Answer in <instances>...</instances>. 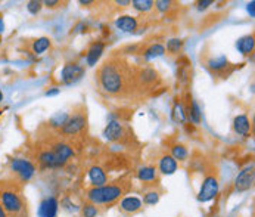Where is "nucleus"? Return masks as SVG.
<instances>
[{"label":"nucleus","instance_id":"24","mask_svg":"<svg viewBox=\"0 0 255 217\" xmlns=\"http://www.w3.org/2000/svg\"><path fill=\"white\" fill-rule=\"evenodd\" d=\"M164 53H165V47H164L162 44H159V43H155V44H150V46L145 50L143 56H145L146 59H153V58L162 56Z\"/></svg>","mask_w":255,"mask_h":217},{"label":"nucleus","instance_id":"9","mask_svg":"<svg viewBox=\"0 0 255 217\" xmlns=\"http://www.w3.org/2000/svg\"><path fill=\"white\" fill-rule=\"evenodd\" d=\"M38 164L41 169H59L65 166L52 149H44L38 154Z\"/></svg>","mask_w":255,"mask_h":217},{"label":"nucleus","instance_id":"37","mask_svg":"<svg viewBox=\"0 0 255 217\" xmlns=\"http://www.w3.org/2000/svg\"><path fill=\"white\" fill-rule=\"evenodd\" d=\"M248 12H250V15L251 16H255V1H251V3H248Z\"/></svg>","mask_w":255,"mask_h":217},{"label":"nucleus","instance_id":"4","mask_svg":"<svg viewBox=\"0 0 255 217\" xmlns=\"http://www.w3.org/2000/svg\"><path fill=\"white\" fill-rule=\"evenodd\" d=\"M9 169L22 182H28L36 175V166L30 160H27V158H19V157L18 158H12L9 161Z\"/></svg>","mask_w":255,"mask_h":217},{"label":"nucleus","instance_id":"12","mask_svg":"<svg viewBox=\"0 0 255 217\" xmlns=\"http://www.w3.org/2000/svg\"><path fill=\"white\" fill-rule=\"evenodd\" d=\"M87 176H89V181L93 186L99 188V186H104L108 183V176H107V172L101 167V166H93L89 169L87 172Z\"/></svg>","mask_w":255,"mask_h":217},{"label":"nucleus","instance_id":"30","mask_svg":"<svg viewBox=\"0 0 255 217\" xmlns=\"http://www.w3.org/2000/svg\"><path fill=\"white\" fill-rule=\"evenodd\" d=\"M81 215H83V217H98V215H99V209H98L95 204L87 203V204H84V206L81 207Z\"/></svg>","mask_w":255,"mask_h":217},{"label":"nucleus","instance_id":"17","mask_svg":"<svg viewBox=\"0 0 255 217\" xmlns=\"http://www.w3.org/2000/svg\"><path fill=\"white\" fill-rule=\"evenodd\" d=\"M52 151L58 155V158H59L64 164H67V161L74 155V149L71 148V145L64 144V142H58L56 145H53Z\"/></svg>","mask_w":255,"mask_h":217},{"label":"nucleus","instance_id":"38","mask_svg":"<svg viewBox=\"0 0 255 217\" xmlns=\"http://www.w3.org/2000/svg\"><path fill=\"white\" fill-rule=\"evenodd\" d=\"M43 4H46V6H50V7H53V6H56V4H59V1H56V0H46Z\"/></svg>","mask_w":255,"mask_h":217},{"label":"nucleus","instance_id":"33","mask_svg":"<svg viewBox=\"0 0 255 217\" xmlns=\"http://www.w3.org/2000/svg\"><path fill=\"white\" fill-rule=\"evenodd\" d=\"M68 114H58V115H55L52 120H50V124L53 126V127H62L65 123H67V120H68Z\"/></svg>","mask_w":255,"mask_h":217},{"label":"nucleus","instance_id":"43","mask_svg":"<svg viewBox=\"0 0 255 217\" xmlns=\"http://www.w3.org/2000/svg\"><path fill=\"white\" fill-rule=\"evenodd\" d=\"M0 33H3V21L0 19Z\"/></svg>","mask_w":255,"mask_h":217},{"label":"nucleus","instance_id":"42","mask_svg":"<svg viewBox=\"0 0 255 217\" xmlns=\"http://www.w3.org/2000/svg\"><path fill=\"white\" fill-rule=\"evenodd\" d=\"M93 1H90V0H80V4H92Z\"/></svg>","mask_w":255,"mask_h":217},{"label":"nucleus","instance_id":"36","mask_svg":"<svg viewBox=\"0 0 255 217\" xmlns=\"http://www.w3.org/2000/svg\"><path fill=\"white\" fill-rule=\"evenodd\" d=\"M214 1L213 0H201V1H198V9L199 10H205L208 6H211Z\"/></svg>","mask_w":255,"mask_h":217},{"label":"nucleus","instance_id":"10","mask_svg":"<svg viewBox=\"0 0 255 217\" xmlns=\"http://www.w3.org/2000/svg\"><path fill=\"white\" fill-rule=\"evenodd\" d=\"M58 210H59V201L55 197H47L38 206V217H56Z\"/></svg>","mask_w":255,"mask_h":217},{"label":"nucleus","instance_id":"27","mask_svg":"<svg viewBox=\"0 0 255 217\" xmlns=\"http://www.w3.org/2000/svg\"><path fill=\"white\" fill-rule=\"evenodd\" d=\"M159 198H161V194L158 192V191H155V189H152V191H147L145 195H143V204H146V206H155V204H158L159 203Z\"/></svg>","mask_w":255,"mask_h":217},{"label":"nucleus","instance_id":"5","mask_svg":"<svg viewBox=\"0 0 255 217\" xmlns=\"http://www.w3.org/2000/svg\"><path fill=\"white\" fill-rule=\"evenodd\" d=\"M219 192H220L219 178L214 175H210L202 181V185H201L199 192H198V201L199 203H210L219 195Z\"/></svg>","mask_w":255,"mask_h":217},{"label":"nucleus","instance_id":"13","mask_svg":"<svg viewBox=\"0 0 255 217\" xmlns=\"http://www.w3.org/2000/svg\"><path fill=\"white\" fill-rule=\"evenodd\" d=\"M123 133H124V129L120 121H109L104 130V138L109 142H115L123 138Z\"/></svg>","mask_w":255,"mask_h":217},{"label":"nucleus","instance_id":"39","mask_svg":"<svg viewBox=\"0 0 255 217\" xmlns=\"http://www.w3.org/2000/svg\"><path fill=\"white\" fill-rule=\"evenodd\" d=\"M58 93H59V89H55V87H53L52 90H47V92H46V96H55V95H58Z\"/></svg>","mask_w":255,"mask_h":217},{"label":"nucleus","instance_id":"40","mask_svg":"<svg viewBox=\"0 0 255 217\" xmlns=\"http://www.w3.org/2000/svg\"><path fill=\"white\" fill-rule=\"evenodd\" d=\"M117 4L126 6V4H130V1H128V0H118V1H117Z\"/></svg>","mask_w":255,"mask_h":217},{"label":"nucleus","instance_id":"1","mask_svg":"<svg viewBox=\"0 0 255 217\" xmlns=\"http://www.w3.org/2000/svg\"><path fill=\"white\" fill-rule=\"evenodd\" d=\"M127 72L120 62H107L99 71V81L102 89L109 95H118L126 89Z\"/></svg>","mask_w":255,"mask_h":217},{"label":"nucleus","instance_id":"8","mask_svg":"<svg viewBox=\"0 0 255 217\" xmlns=\"http://www.w3.org/2000/svg\"><path fill=\"white\" fill-rule=\"evenodd\" d=\"M84 127H86V117L83 114H74V115L68 117L67 123L61 127V130L64 135L73 136V135L80 133Z\"/></svg>","mask_w":255,"mask_h":217},{"label":"nucleus","instance_id":"35","mask_svg":"<svg viewBox=\"0 0 255 217\" xmlns=\"http://www.w3.org/2000/svg\"><path fill=\"white\" fill-rule=\"evenodd\" d=\"M62 207H64L65 210H68V212H78V206H75L74 203H71L70 198H65V200L62 201Z\"/></svg>","mask_w":255,"mask_h":217},{"label":"nucleus","instance_id":"28","mask_svg":"<svg viewBox=\"0 0 255 217\" xmlns=\"http://www.w3.org/2000/svg\"><path fill=\"white\" fill-rule=\"evenodd\" d=\"M130 3L139 12H147V10H150L153 7V1L152 0H133Z\"/></svg>","mask_w":255,"mask_h":217},{"label":"nucleus","instance_id":"15","mask_svg":"<svg viewBox=\"0 0 255 217\" xmlns=\"http://www.w3.org/2000/svg\"><path fill=\"white\" fill-rule=\"evenodd\" d=\"M104 49H105V44L102 41H95L90 49L87 50V55H86V61H87V65L93 67L96 65V62L101 59L102 53H104Z\"/></svg>","mask_w":255,"mask_h":217},{"label":"nucleus","instance_id":"6","mask_svg":"<svg viewBox=\"0 0 255 217\" xmlns=\"http://www.w3.org/2000/svg\"><path fill=\"white\" fill-rule=\"evenodd\" d=\"M254 181H255V169L254 164L251 166H247L245 169H242L236 179H235V189L238 192H247L250 191L253 186H254Z\"/></svg>","mask_w":255,"mask_h":217},{"label":"nucleus","instance_id":"44","mask_svg":"<svg viewBox=\"0 0 255 217\" xmlns=\"http://www.w3.org/2000/svg\"><path fill=\"white\" fill-rule=\"evenodd\" d=\"M3 101V93H1V90H0V102Z\"/></svg>","mask_w":255,"mask_h":217},{"label":"nucleus","instance_id":"45","mask_svg":"<svg viewBox=\"0 0 255 217\" xmlns=\"http://www.w3.org/2000/svg\"><path fill=\"white\" fill-rule=\"evenodd\" d=\"M0 44H1V34H0Z\"/></svg>","mask_w":255,"mask_h":217},{"label":"nucleus","instance_id":"11","mask_svg":"<svg viewBox=\"0 0 255 217\" xmlns=\"http://www.w3.org/2000/svg\"><path fill=\"white\" fill-rule=\"evenodd\" d=\"M142 207H143L142 200L139 197H134V195L123 197V200L120 201V210L124 215H134V213L140 212Z\"/></svg>","mask_w":255,"mask_h":217},{"label":"nucleus","instance_id":"23","mask_svg":"<svg viewBox=\"0 0 255 217\" xmlns=\"http://www.w3.org/2000/svg\"><path fill=\"white\" fill-rule=\"evenodd\" d=\"M31 47H33V52L36 55H41V53H44L50 47V38L49 37H40V38L33 41Z\"/></svg>","mask_w":255,"mask_h":217},{"label":"nucleus","instance_id":"22","mask_svg":"<svg viewBox=\"0 0 255 217\" xmlns=\"http://www.w3.org/2000/svg\"><path fill=\"white\" fill-rule=\"evenodd\" d=\"M229 59L226 56H217V58H211L208 61V67L216 71V72H220V71H224L226 68H229Z\"/></svg>","mask_w":255,"mask_h":217},{"label":"nucleus","instance_id":"2","mask_svg":"<svg viewBox=\"0 0 255 217\" xmlns=\"http://www.w3.org/2000/svg\"><path fill=\"white\" fill-rule=\"evenodd\" d=\"M0 204L9 217H28L27 203L15 186L0 188Z\"/></svg>","mask_w":255,"mask_h":217},{"label":"nucleus","instance_id":"25","mask_svg":"<svg viewBox=\"0 0 255 217\" xmlns=\"http://www.w3.org/2000/svg\"><path fill=\"white\" fill-rule=\"evenodd\" d=\"M173 120L176 121V123H184L186 121V109L183 108V105L180 104V102H176L174 104V107H173Z\"/></svg>","mask_w":255,"mask_h":217},{"label":"nucleus","instance_id":"29","mask_svg":"<svg viewBox=\"0 0 255 217\" xmlns=\"http://www.w3.org/2000/svg\"><path fill=\"white\" fill-rule=\"evenodd\" d=\"M140 80H142V83H145V84L153 83V81L156 80V71L152 70V68H145V70H142V72H140Z\"/></svg>","mask_w":255,"mask_h":217},{"label":"nucleus","instance_id":"26","mask_svg":"<svg viewBox=\"0 0 255 217\" xmlns=\"http://www.w3.org/2000/svg\"><path fill=\"white\" fill-rule=\"evenodd\" d=\"M171 157L176 161H184L187 158V149L183 145H174L171 148Z\"/></svg>","mask_w":255,"mask_h":217},{"label":"nucleus","instance_id":"19","mask_svg":"<svg viewBox=\"0 0 255 217\" xmlns=\"http://www.w3.org/2000/svg\"><path fill=\"white\" fill-rule=\"evenodd\" d=\"M115 25L124 33H134L137 30V19L131 15H123L115 21Z\"/></svg>","mask_w":255,"mask_h":217},{"label":"nucleus","instance_id":"21","mask_svg":"<svg viewBox=\"0 0 255 217\" xmlns=\"http://www.w3.org/2000/svg\"><path fill=\"white\" fill-rule=\"evenodd\" d=\"M186 118H189L192 123L195 124H199L201 120H202V112H201V108L198 105V102L195 99H190V107L189 109L186 111Z\"/></svg>","mask_w":255,"mask_h":217},{"label":"nucleus","instance_id":"31","mask_svg":"<svg viewBox=\"0 0 255 217\" xmlns=\"http://www.w3.org/2000/svg\"><path fill=\"white\" fill-rule=\"evenodd\" d=\"M183 46V41L180 38H171L167 41V50L170 53H179Z\"/></svg>","mask_w":255,"mask_h":217},{"label":"nucleus","instance_id":"34","mask_svg":"<svg viewBox=\"0 0 255 217\" xmlns=\"http://www.w3.org/2000/svg\"><path fill=\"white\" fill-rule=\"evenodd\" d=\"M155 6L159 12H167L171 6V1L170 0H156L155 1Z\"/></svg>","mask_w":255,"mask_h":217},{"label":"nucleus","instance_id":"3","mask_svg":"<svg viewBox=\"0 0 255 217\" xmlns=\"http://www.w3.org/2000/svg\"><path fill=\"white\" fill-rule=\"evenodd\" d=\"M126 194V189L121 183H107L104 186H93L86 192V198L90 204L95 206H108L118 201Z\"/></svg>","mask_w":255,"mask_h":217},{"label":"nucleus","instance_id":"7","mask_svg":"<svg viewBox=\"0 0 255 217\" xmlns=\"http://www.w3.org/2000/svg\"><path fill=\"white\" fill-rule=\"evenodd\" d=\"M84 75V68L78 64H65L61 71V78L65 84H74Z\"/></svg>","mask_w":255,"mask_h":217},{"label":"nucleus","instance_id":"46","mask_svg":"<svg viewBox=\"0 0 255 217\" xmlns=\"http://www.w3.org/2000/svg\"><path fill=\"white\" fill-rule=\"evenodd\" d=\"M0 115H1V109H0Z\"/></svg>","mask_w":255,"mask_h":217},{"label":"nucleus","instance_id":"14","mask_svg":"<svg viewBox=\"0 0 255 217\" xmlns=\"http://www.w3.org/2000/svg\"><path fill=\"white\" fill-rule=\"evenodd\" d=\"M158 169L162 175L165 176H170V175H174L179 169V163L168 154L162 155L159 158V164H158Z\"/></svg>","mask_w":255,"mask_h":217},{"label":"nucleus","instance_id":"41","mask_svg":"<svg viewBox=\"0 0 255 217\" xmlns=\"http://www.w3.org/2000/svg\"><path fill=\"white\" fill-rule=\"evenodd\" d=\"M0 217H9L6 215V212H4V209L1 207V204H0Z\"/></svg>","mask_w":255,"mask_h":217},{"label":"nucleus","instance_id":"32","mask_svg":"<svg viewBox=\"0 0 255 217\" xmlns=\"http://www.w3.org/2000/svg\"><path fill=\"white\" fill-rule=\"evenodd\" d=\"M41 7H43V3L38 1V0H31V1L27 3V10H28L31 15H37V13L41 10Z\"/></svg>","mask_w":255,"mask_h":217},{"label":"nucleus","instance_id":"16","mask_svg":"<svg viewBox=\"0 0 255 217\" xmlns=\"http://www.w3.org/2000/svg\"><path fill=\"white\" fill-rule=\"evenodd\" d=\"M233 129L238 135L241 136H248L251 132V121L245 114H241L238 117H235L233 120Z\"/></svg>","mask_w":255,"mask_h":217},{"label":"nucleus","instance_id":"18","mask_svg":"<svg viewBox=\"0 0 255 217\" xmlns=\"http://www.w3.org/2000/svg\"><path fill=\"white\" fill-rule=\"evenodd\" d=\"M137 178L143 183H152L158 179V170L153 166H143L139 169Z\"/></svg>","mask_w":255,"mask_h":217},{"label":"nucleus","instance_id":"20","mask_svg":"<svg viewBox=\"0 0 255 217\" xmlns=\"http://www.w3.org/2000/svg\"><path fill=\"white\" fill-rule=\"evenodd\" d=\"M255 47V38L254 36H244L236 41V49L242 53V55H250L253 53Z\"/></svg>","mask_w":255,"mask_h":217}]
</instances>
